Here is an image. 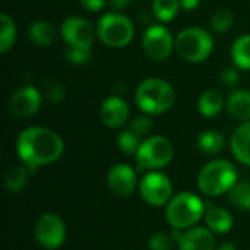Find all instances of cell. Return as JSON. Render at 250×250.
<instances>
[{
  "label": "cell",
  "mask_w": 250,
  "mask_h": 250,
  "mask_svg": "<svg viewBox=\"0 0 250 250\" xmlns=\"http://www.w3.org/2000/svg\"><path fill=\"white\" fill-rule=\"evenodd\" d=\"M19 160L31 171L57 161L64 152V142L59 133L41 126L23 129L16 139Z\"/></svg>",
  "instance_id": "6da1fadb"
},
{
  "label": "cell",
  "mask_w": 250,
  "mask_h": 250,
  "mask_svg": "<svg viewBox=\"0 0 250 250\" xmlns=\"http://www.w3.org/2000/svg\"><path fill=\"white\" fill-rule=\"evenodd\" d=\"M135 103L145 114L157 116L168 111L176 103L173 86L160 78H148L142 81L135 91Z\"/></svg>",
  "instance_id": "7a4b0ae2"
},
{
  "label": "cell",
  "mask_w": 250,
  "mask_h": 250,
  "mask_svg": "<svg viewBox=\"0 0 250 250\" xmlns=\"http://www.w3.org/2000/svg\"><path fill=\"white\" fill-rule=\"evenodd\" d=\"M237 170L227 160H212L207 163L198 174V188L207 196L229 193L237 183Z\"/></svg>",
  "instance_id": "3957f363"
},
{
  "label": "cell",
  "mask_w": 250,
  "mask_h": 250,
  "mask_svg": "<svg viewBox=\"0 0 250 250\" xmlns=\"http://www.w3.org/2000/svg\"><path fill=\"white\" fill-rule=\"evenodd\" d=\"M207 205L192 192H180L167 204L166 218L174 230H188L195 227L205 215Z\"/></svg>",
  "instance_id": "277c9868"
},
{
  "label": "cell",
  "mask_w": 250,
  "mask_h": 250,
  "mask_svg": "<svg viewBox=\"0 0 250 250\" xmlns=\"http://www.w3.org/2000/svg\"><path fill=\"white\" fill-rule=\"evenodd\" d=\"M174 47L183 60L189 63H201L212 53L214 38L207 29L192 26L179 32Z\"/></svg>",
  "instance_id": "5b68a950"
},
{
  "label": "cell",
  "mask_w": 250,
  "mask_h": 250,
  "mask_svg": "<svg viewBox=\"0 0 250 250\" xmlns=\"http://www.w3.org/2000/svg\"><path fill=\"white\" fill-rule=\"evenodd\" d=\"M97 35L110 48L126 47L135 35L132 21L122 13H105L97 23Z\"/></svg>",
  "instance_id": "8992f818"
},
{
  "label": "cell",
  "mask_w": 250,
  "mask_h": 250,
  "mask_svg": "<svg viewBox=\"0 0 250 250\" xmlns=\"http://www.w3.org/2000/svg\"><path fill=\"white\" fill-rule=\"evenodd\" d=\"M174 155L173 144L164 136H151L141 142L135 155L136 163L145 170H158L170 164Z\"/></svg>",
  "instance_id": "52a82bcc"
},
{
  "label": "cell",
  "mask_w": 250,
  "mask_h": 250,
  "mask_svg": "<svg viewBox=\"0 0 250 250\" xmlns=\"http://www.w3.org/2000/svg\"><path fill=\"white\" fill-rule=\"evenodd\" d=\"M34 237L44 249H59L66 240V226L59 215L42 214L34 224Z\"/></svg>",
  "instance_id": "ba28073f"
},
{
  "label": "cell",
  "mask_w": 250,
  "mask_h": 250,
  "mask_svg": "<svg viewBox=\"0 0 250 250\" xmlns=\"http://www.w3.org/2000/svg\"><path fill=\"white\" fill-rule=\"evenodd\" d=\"M139 193L148 205L160 208L171 201L173 185L164 173L151 171L145 174L144 179L141 180Z\"/></svg>",
  "instance_id": "9c48e42d"
},
{
  "label": "cell",
  "mask_w": 250,
  "mask_h": 250,
  "mask_svg": "<svg viewBox=\"0 0 250 250\" xmlns=\"http://www.w3.org/2000/svg\"><path fill=\"white\" fill-rule=\"evenodd\" d=\"M174 45L176 41L164 25H151L142 37V47L146 56L154 62L168 59Z\"/></svg>",
  "instance_id": "30bf717a"
},
{
  "label": "cell",
  "mask_w": 250,
  "mask_h": 250,
  "mask_svg": "<svg viewBox=\"0 0 250 250\" xmlns=\"http://www.w3.org/2000/svg\"><path fill=\"white\" fill-rule=\"evenodd\" d=\"M60 34L69 47L91 50L95 38V31L92 23L82 16L66 18L60 26Z\"/></svg>",
  "instance_id": "8fae6325"
},
{
  "label": "cell",
  "mask_w": 250,
  "mask_h": 250,
  "mask_svg": "<svg viewBox=\"0 0 250 250\" xmlns=\"http://www.w3.org/2000/svg\"><path fill=\"white\" fill-rule=\"evenodd\" d=\"M41 92L31 85L16 89L7 100V110L16 119H29L41 107Z\"/></svg>",
  "instance_id": "7c38bea8"
},
{
  "label": "cell",
  "mask_w": 250,
  "mask_h": 250,
  "mask_svg": "<svg viewBox=\"0 0 250 250\" xmlns=\"http://www.w3.org/2000/svg\"><path fill=\"white\" fill-rule=\"evenodd\" d=\"M173 234L179 245V250H217L215 239L209 229L192 227L188 230H174Z\"/></svg>",
  "instance_id": "4fadbf2b"
},
{
  "label": "cell",
  "mask_w": 250,
  "mask_h": 250,
  "mask_svg": "<svg viewBox=\"0 0 250 250\" xmlns=\"http://www.w3.org/2000/svg\"><path fill=\"white\" fill-rule=\"evenodd\" d=\"M107 185L108 189L119 198L130 196L136 186L138 177L135 170L127 164H116L110 168L107 174Z\"/></svg>",
  "instance_id": "5bb4252c"
},
{
  "label": "cell",
  "mask_w": 250,
  "mask_h": 250,
  "mask_svg": "<svg viewBox=\"0 0 250 250\" xmlns=\"http://www.w3.org/2000/svg\"><path fill=\"white\" fill-rule=\"evenodd\" d=\"M129 114H130L129 104L122 97H116V95L105 98L100 110L103 125H105L110 129L123 127L129 120Z\"/></svg>",
  "instance_id": "9a60e30c"
},
{
  "label": "cell",
  "mask_w": 250,
  "mask_h": 250,
  "mask_svg": "<svg viewBox=\"0 0 250 250\" xmlns=\"http://www.w3.org/2000/svg\"><path fill=\"white\" fill-rule=\"evenodd\" d=\"M230 148L239 163L250 166V120L242 123L234 130L230 139Z\"/></svg>",
  "instance_id": "2e32d148"
},
{
  "label": "cell",
  "mask_w": 250,
  "mask_h": 250,
  "mask_svg": "<svg viewBox=\"0 0 250 250\" xmlns=\"http://www.w3.org/2000/svg\"><path fill=\"white\" fill-rule=\"evenodd\" d=\"M204 217H205L208 229L212 233H218V234L229 233L234 224L233 215L227 209L215 207V205H207Z\"/></svg>",
  "instance_id": "e0dca14e"
},
{
  "label": "cell",
  "mask_w": 250,
  "mask_h": 250,
  "mask_svg": "<svg viewBox=\"0 0 250 250\" xmlns=\"http://www.w3.org/2000/svg\"><path fill=\"white\" fill-rule=\"evenodd\" d=\"M229 114L239 122H249L250 120V91L239 89L230 94L226 103Z\"/></svg>",
  "instance_id": "ac0fdd59"
},
{
  "label": "cell",
  "mask_w": 250,
  "mask_h": 250,
  "mask_svg": "<svg viewBox=\"0 0 250 250\" xmlns=\"http://www.w3.org/2000/svg\"><path fill=\"white\" fill-rule=\"evenodd\" d=\"M226 101L218 89H208L198 98V110L204 117H215L223 111Z\"/></svg>",
  "instance_id": "d6986e66"
},
{
  "label": "cell",
  "mask_w": 250,
  "mask_h": 250,
  "mask_svg": "<svg viewBox=\"0 0 250 250\" xmlns=\"http://www.w3.org/2000/svg\"><path fill=\"white\" fill-rule=\"evenodd\" d=\"M56 28L48 21H35L28 29V37L38 47H48L56 40Z\"/></svg>",
  "instance_id": "ffe728a7"
},
{
  "label": "cell",
  "mask_w": 250,
  "mask_h": 250,
  "mask_svg": "<svg viewBox=\"0 0 250 250\" xmlns=\"http://www.w3.org/2000/svg\"><path fill=\"white\" fill-rule=\"evenodd\" d=\"M198 149L205 155H217L226 145L224 136L217 130H205L196 139Z\"/></svg>",
  "instance_id": "44dd1931"
},
{
  "label": "cell",
  "mask_w": 250,
  "mask_h": 250,
  "mask_svg": "<svg viewBox=\"0 0 250 250\" xmlns=\"http://www.w3.org/2000/svg\"><path fill=\"white\" fill-rule=\"evenodd\" d=\"M231 60L237 69L250 70V34L240 35L233 42Z\"/></svg>",
  "instance_id": "7402d4cb"
},
{
  "label": "cell",
  "mask_w": 250,
  "mask_h": 250,
  "mask_svg": "<svg viewBox=\"0 0 250 250\" xmlns=\"http://www.w3.org/2000/svg\"><path fill=\"white\" fill-rule=\"evenodd\" d=\"M28 167L25 166H16V167H12L4 179H3V186L4 189L12 193V195H16L19 192H22L28 183Z\"/></svg>",
  "instance_id": "603a6c76"
},
{
  "label": "cell",
  "mask_w": 250,
  "mask_h": 250,
  "mask_svg": "<svg viewBox=\"0 0 250 250\" xmlns=\"http://www.w3.org/2000/svg\"><path fill=\"white\" fill-rule=\"evenodd\" d=\"M16 41V25L7 13L0 15V53L9 51Z\"/></svg>",
  "instance_id": "cb8c5ba5"
},
{
  "label": "cell",
  "mask_w": 250,
  "mask_h": 250,
  "mask_svg": "<svg viewBox=\"0 0 250 250\" xmlns=\"http://www.w3.org/2000/svg\"><path fill=\"white\" fill-rule=\"evenodd\" d=\"M180 7L179 0H154L152 1V12L155 18L161 22H170L176 18Z\"/></svg>",
  "instance_id": "d4e9b609"
},
{
  "label": "cell",
  "mask_w": 250,
  "mask_h": 250,
  "mask_svg": "<svg viewBox=\"0 0 250 250\" xmlns=\"http://www.w3.org/2000/svg\"><path fill=\"white\" fill-rule=\"evenodd\" d=\"M230 202L242 211H250V183L240 182L229 192Z\"/></svg>",
  "instance_id": "484cf974"
},
{
  "label": "cell",
  "mask_w": 250,
  "mask_h": 250,
  "mask_svg": "<svg viewBox=\"0 0 250 250\" xmlns=\"http://www.w3.org/2000/svg\"><path fill=\"white\" fill-rule=\"evenodd\" d=\"M141 138L135 135L130 129L122 130L117 136V145L120 151L126 155H136L139 146H141Z\"/></svg>",
  "instance_id": "4316f807"
},
{
  "label": "cell",
  "mask_w": 250,
  "mask_h": 250,
  "mask_svg": "<svg viewBox=\"0 0 250 250\" xmlns=\"http://www.w3.org/2000/svg\"><path fill=\"white\" fill-rule=\"evenodd\" d=\"M176 237L171 233H155L148 239V248L149 250H171L174 246Z\"/></svg>",
  "instance_id": "83f0119b"
},
{
  "label": "cell",
  "mask_w": 250,
  "mask_h": 250,
  "mask_svg": "<svg viewBox=\"0 0 250 250\" xmlns=\"http://www.w3.org/2000/svg\"><path fill=\"white\" fill-rule=\"evenodd\" d=\"M233 25V15L229 10H218L212 15L211 18V28L218 32H227Z\"/></svg>",
  "instance_id": "f1b7e54d"
},
{
  "label": "cell",
  "mask_w": 250,
  "mask_h": 250,
  "mask_svg": "<svg viewBox=\"0 0 250 250\" xmlns=\"http://www.w3.org/2000/svg\"><path fill=\"white\" fill-rule=\"evenodd\" d=\"M152 126H154V122H152V119L149 117V114H142V116L135 117V119L130 122V127H129V129H130L135 135H138L139 138H144V136H146V135L151 132Z\"/></svg>",
  "instance_id": "f546056e"
},
{
  "label": "cell",
  "mask_w": 250,
  "mask_h": 250,
  "mask_svg": "<svg viewBox=\"0 0 250 250\" xmlns=\"http://www.w3.org/2000/svg\"><path fill=\"white\" fill-rule=\"evenodd\" d=\"M67 62L73 64H85L91 60V50L86 48H78V47H67L64 53Z\"/></svg>",
  "instance_id": "4dcf8cb0"
},
{
  "label": "cell",
  "mask_w": 250,
  "mask_h": 250,
  "mask_svg": "<svg viewBox=\"0 0 250 250\" xmlns=\"http://www.w3.org/2000/svg\"><path fill=\"white\" fill-rule=\"evenodd\" d=\"M45 89H47V98L51 101V103H60L63 98H64V88L62 83L59 82H47L45 85Z\"/></svg>",
  "instance_id": "1f68e13d"
},
{
  "label": "cell",
  "mask_w": 250,
  "mask_h": 250,
  "mask_svg": "<svg viewBox=\"0 0 250 250\" xmlns=\"http://www.w3.org/2000/svg\"><path fill=\"white\" fill-rule=\"evenodd\" d=\"M221 82L226 86H234L240 82V73L236 67H227L223 73H221Z\"/></svg>",
  "instance_id": "d6a6232c"
},
{
  "label": "cell",
  "mask_w": 250,
  "mask_h": 250,
  "mask_svg": "<svg viewBox=\"0 0 250 250\" xmlns=\"http://www.w3.org/2000/svg\"><path fill=\"white\" fill-rule=\"evenodd\" d=\"M79 3L88 9V10H92V12H98L104 7L105 4V0H79Z\"/></svg>",
  "instance_id": "836d02e7"
},
{
  "label": "cell",
  "mask_w": 250,
  "mask_h": 250,
  "mask_svg": "<svg viewBox=\"0 0 250 250\" xmlns=\"http://www.w3.org/2000/svg\"><path fill=\"white\" fill-rule=\"evenodd\" d=\"M180 1V7L185 10H193L201 4V0H179Z\"/></svg>",
  "instance_id": "e575fe53"
},
{
  "label": "cell",
  "mask_w": 250,
  "mask_h": 250,
  "mask_svg": "<svg viewBox=\"0 0 250 250\" xmlns=\"http://www.w3.org/2000/svg\"><path fill=\"white\" fill-rule=\"evenodd\" d=\"M110 4L114 10H123L130 4V0H110Z\"/></svg>",
  "instance_id": "d590c367"
},
{
  "label": "cell",
  "mask_w": 250,
  "mask_h": 250,
  "mask_svg": "<svg viewBox=\"0 0 250 250\" xmlns=\"http://www.w3.org/2000/svg\"><path fill=\"white\" fill-rule=\"evenodd\" d=\"M217 250H237V246L233 243H223Z\"/></svg>",
  "instance_id": "8d00e7d4"
}]
</instances>
